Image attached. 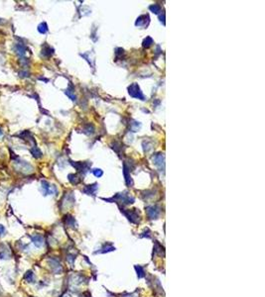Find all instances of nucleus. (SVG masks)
<instances>
[{
  "instance_id": "obj_1",
  "label": "nucleus",
  "mask_w": 265,
  "mask_h": 297,
  "mask_svg": "<svg viewBox=\"0 0 265 297\" xmlns=\"http://www.w3.org/2000/svg\"><path fill=\"white\" fill-rule=\"evenodd\" d=\"M14 168L17 171H20L23 173H30L33 171V166L29 162L24 161H15Z\"/></svg>"
},
{
  "instance_id": "obj_2",
  "label": "nucleus",
  "mask_w": 265,
  "mask_h": 297,
  "mask_svg": "<svg viewBox=\"0 0 265 297\" xmlns=\"http://www.w3.org/2000/svg\"><path fill=\"white\" fill-rule=\"evenodd\" d=\"M128 92L130 94V96L137 98V99H140V100H145L144 94L142 93L140 87L137 83H132V84L128 87Z\"/></svg>"
},
{
  "instance_id": "obj_3",
  "label": "nucleus",
  "mask_w": 265,
  "mask_h": 297,
  "mask_svg": "<svg viewBox=\"0 0 265 297\" xmlns=\"http://www.w3.org/2000/svg\"><path fill=\"white\" fill-rule=\"evenodd\" d=\"M41 184H42V191L44 193V195H55V194H57L58 190L55 185H51L46 180H43L41 182Z\"/></svg>"
},
{
  "instance_id": "obj_4",
  "label": "nucleus",
  "mask_w": 265,
  "mask_h": 297,
  "mask_svg": "<svg viewBox=\"0 0 265 297\" xmlns=\"http://www.w3.org/2000/svg\"><path fill=\"white\" fill-rule=\"evenodd\" d=\"M121 212H123V214L128 218V220L130 222H132V223H138L139 222V214L136 212V209H133V210H128V211H123V210H121Z\"/></svg>"
},
{
  "instance_id": "obj_5",
  "label": "nucleus",
  "mask_w": 265,
  "mask_h": 297,
  "mask_svg": "<svg viewBox=\"0 0 265 297\" xmlns=\"http://www.w3.org/2000/svg\"><path fill=\"white\" fill-rule=\"evenodd\" d=\"M13 50L15 51V53L17 54V55L19 58H24L25 54H26V51H27V47H26L25 44L16 43L13 46Z\"/></svg>"
},
{
  "instance_id": "obj_6",
  "label": "nucleus",
  "mask_w": 265,
  "mask_h": 297,
  "mask_svg": "<svg viewBox=\"0 0 265 297\" xmlns=\"http://www.w3.org/2000/svg\"><path fill=\"white\" fill-rule=\"evenodd\" d=\"M49 263H50V267L51 269L56 273V274H60L63 270V267L61 265V263L57 259H50L49 260Z\"/></svg>"
},
{
  "instance_id": "obj_7",
  "label": "nucleus",
  "mask_w": 265,
  "mask_h": 297,
  "mask_svg": "<svg viewBox=\"0 0 265 297\" xmlns=\"http://www.w3.org/2000/svg\"><path fill=\"white\" fill-rule=\"evenodd\" d=\"M146 212H147V215L151 220L157 219L160 215V208L157 207V206H150V207H147V209H146Z\"/></svg>"
},
{
  "instance_id": "obj_8",
  "label": "nucleus",
  "mask_w": 265,
  "mask_h": 297,
  "mask_svg": "<svg viewBox=\"0 0 265 297\" xmlns=\"http://www.w3.org/2000/svg\"><path fill=\"white\" fill-rule=\"evenodd\" d=\"M11 257L10 249L4 244H0V260H7Z\"/></svg>"
},
{
  "instance_id": "obj_9",
  "label": "nucleus",
  "mask_w": 265,
  "mask_h": 297,
  "mask_svg": "<svg viewBox=\"0 0 265 297\" xmlns=\"http://www.w3.org/2000/svg\"><path fill=\"white\" fill-rule=\"evenodd\" d=\"M115 199L122 201L123 204H130V203H133L134 202V198L129 196L128 194H126V193H118L115 196Z\"/></svg>"
},
{
  "instance_id": "obj_10",
  "label": "nucleus",
  "mask_w": 265,
  "mask_h": 297,
  "mask_svg": "<svg viewBox=\"0 0 265 297\" xmlns=\"http://www.w3.org/2000/svg\"><path fill=\"white\" fill-rule=\"evenodd\" d=\"M153 161H154V164H155L158 168H159L160 169L163 168L164 169V161H165V157H164V154H156L155 157H153Z\"/></svg>"
},
{
  "instance_id": "obj_11",
  "label": "nucleus",
  "mask_w": 265,
  "mask_h": 297,
  "mask_svg": "<svg viewBox=\"0 0 265 297\" xmlns=\"http://www.w3.org/2000/svg\"><path fill=\"white\" fill-rule=\"evenodd\" d=\"M71 164H73L74 168H76L78 170V171L84 172V173L89 168V164H88V162H74V161H71Z\"/></svg>"
},
{
  "instance_id": "obj_12",
  "label": "nucleus",
  "mask_w": 265,
  "mask_h": 297,
  "mask_svg": "<svg viewBox=\"0 0 265 297\" xmlns=\"http://www.w3.org/2000/svg\"><path fill=\"white\" fill-rule=\"evenodd\" d=\"M31 241H32V243L35 245V247L37 248H41L43 247V245H44V239H43V237L40 235H33L31 236Z\"/></svg>"
},
{
  "instance_id": "obj_13",
  "label": "nucleus",
  "mask_w": 265,
  "mask_h": 297,
  "mask_svg": "<svg viewBox=\"0 0 265 297\" xmlns=\"http://www.w3.org/2000/svg\"><path fill=\"white\" fill-rule=\"evenodd\" d=\"M53 54H54V49H53V48H51L48 45H44V46L42 47L41 55L44 58H50L51 55H53Z\"/></svg>"
},
{
  "instance_id": "obj_14",
  "label": "nucleus",
  "mask_w": 265,
  "mask_h": 297,
  "mask_svg": "<svg viewBox=\"0 0 265 297\" xmlns=\"http://www.w3.org/2000/svg\"><path fill=\"white\" fill-rule=\"evenodd\" d=\"M17 136L22 139V140H25V141H30V142H33V144H35V140L32 136V134H31L29 131H23L22 133H20Z\"/></svg>"
},
{
  "instance_id": "obj_15",
  "label": "nucleus",
  "mask_w": 265,
  "mask_h": 297,
  "mask_svg": "<svg viewBox=\"0 0 265 297\" xmlns=\"http://www.w3.org/2000/svg\"><path fill=\"white\" fill-rule=\"evenodd\" d=\"M24 279L28 283H34L35 282V274L32 270H28L24 274Z\"/></svg>"
},
{
  "instance_id": "obj_16",
  "label": "nucleus",
  "mask_w": 265,
  "mask_h": 297,
  "mask_svg": "<svg viewBox=\"0 0 265 297\" xmlns=\"http://www.w3.org/2000/svg\"><path fill=\"white\" fill-rule=\"evenodd\" d=\"M146 19H149L148 15H141L140 17L137 18V21L135 23V25L136 26H139V27L147 25V23H146Z\"/></svg>"
},
{
  "instance_id": "obj_17",
  "label": "nucleus",
  "mask_w": 265,
  "mask_h": 297,
  "mask_svg": "<svg viewBox=\"0 0 265 297\" xmlns=\"http://www.w3.org/2000/svg\"><path fill=\"white\" fill-rule=\"evenodd\" d=\"M30 152L31 154H32V156L35 157V158H40L42 157V152H41V150L38 148V147L36 146H34L32 149L30 150Z\"/></svg>"
},
{
  "instance_id": "obj_18",
  "label": "nucleus",
  "mask_w": 265,
  "mask_h": 297,
  "mask_svg": "<svg viewBox=\"0 0 265 297\" xmlns=\"http://www.w3.org/2000/svg\"><path fill=\"white\" fill-rule=\"evenodd\" d=\"M96 189H97V184H93V185H88L84 189V192L86 193V194H89V195H90V194H93L96 191Z\"/></svg>"
},
{
  "instance_id": "obj_19",
  "label": "nucleus",
  "mask_w": 265,
  "mask_h": 297,
  "mask_svg": "<svg viewBox=\"0 0 265 297\" xmlns=\"http://www.w3.org/2000/svg\"><path fill=\"white\" fill-rule=\"evenodd\" d=\"M48 31H49V28H48V25H47L46 22H43L38 26V32H39V33L46 34Z\"/></svg>"
},
{
  "instance_id": "obj_20",
  "label": "nucleus",
  "mask_w": 265,
  "mask_h": 297,
  "mask_svg": "<svg viewBox=\"0 0 265 297\" xmlns=\"http://www.w3.org/2000/svg\"><path fill=\"white\" fill-rule=\"evenodd\" d=\"M65 93L67 94V96H69L70 99H72L73 101H76V95H74V91L72 87H70V88H67L65 90Z\"/></svg>"
},
{
  "instance_id": "obj_21",
  "label": "nucleus",
  "mask_w": 265,
  "mask_h": 297,
  "mask_svg": "<svg viewBox=\"0 0 265 297\" xmlns=\"http://www.w3.org/2000/svg\"><path fill=\"white\" fill-rule=\"evenodd\" d=\"M123 172H124L126 184L130 186V185L132 184V180H131V177H130V175H128V168H127V166H126V164H124V171Z\"/></svg>"
},
{
  "instance_id": "obj_22",
  "label": "nucleus",
  "mask_w": 265,
  "mask_h": 297,
  "mask_svg": "<svg viewBox=\"0 0 265 297\" xmlns=\"http://www.w3.org/2000/svg\"><path fill=\"white\" fill-rule=\"evenodd\" d=\"M65 222H66V224L70 226V227H74V226H76V220H74V218L72 217V216H67L66 217V219H65Z\"/></svg>"
},
{
  "instance_id": "obj_23",
  "label": "nucleus",
  "mask_w": 265,
  "mask_h": 297,
  "mask_svg": "<svg viewBox=\"0 0 265 297\" xmlns=\"http://www.w3.org/2000/svg\"><path fill=\"white\" fill-rule=\"evenodd\" d=\"M69 180L71 183H73V184H78V182H80V180H78V176L76 175V174H69Z\"/></svg>"
},
{
  "instance_id": "obj_24",
  "label": "nucleus",
  "mask_w": 265,
  "mask_h": 297,
  "mask_svg": "<svg viewBox=\"0 0 265 297\" xmlns=\"http://www.w3.org/2000/svg\"><path fill=\"white\" fill-rule=\"evenodd\" d=\"M149 10H151L153 13L158 14L161 11V7L158 5V4H153V5L149 6Z\"/></svg>"
},
{
  "instance_id": "obj_25",
  "label": "nucleus",
  "mask_w": 265,
  "mask_h": 297,
  "mask_svg": "<svg viewBox=\"0 0 265 297\" xmlns=\"http://www.w3.org/2000/svg\"><path fill=\"white\" fill-rule=\"evenodd\" d=\"M135 269L137 270V274H138V277H139V278H141V277H143L145 275L144 269H143V267H141L140 265H136Z\"/></svg>"
},
{
  "instance_id": "obj_26",
  "label": "nucleus",
  "mask_w": 265,
  "mask_h": 297,
  "mask_svg": "<svg viewBox=\"0 0 265 297\" xmlns=\"http://www.w3.org/2000/svg\"><path fill=\"white\" fill-rule=\"evenodd\" d=\"M153 43H154V42H153L152 38H151V37H147V38H146V39L144 40V41H143V47H145V48H149L150 46L152 45Z\"/></svg>"
},
{
  "instance_id": "obj_27",
  "label": "nucleus",
  "mask_w": 265,
  "mask_h": 297,
  "mask_svg": "<svg viewBox=\"0 0 265 297\" xmlns=\"http://www.w3.org/2000/svg\"><path fill=\"white\" fill-rule=\"evenodd\" d=\"M18 74H19V76L22 77V78L29 77V75H30V73H29L27 70H20V71H19V72H18Z\"/></svg>"
},
{
  "instance_id": "obj_28",
  "label": "nucleus",
  "mask_w": 265,
  "mask_h": 297,
  "mask_svg": "<svg viewBox=\"0 0 265 297\" xmlns=\"http://www.w3.org/2000/svg\"><path fill=\"white\" fill-rule=\"evenodd\" d=\"M93 174H94V175H96V177H100V176L102 175V174H103V172H102V170H101V169H93Z\"/></svg>"
},
{
  "instance_id": "obj_29",
  "label": "nucleus",
  "mask_w": 265,
  "mask_h": 297,
  "mask_svg": "<svg viewBox=\"0 0 265 297\" xmlns=\"http://www.w3.org/2000/svg\"><path fill=\"white\" fill-rule=\"evenodd\" d=\"M5 233H6V229H5V227H4V226H3V225L0 224V238L4 236V235H5Z\"/></svg>"
},
{
  "instance_id": "obj_30",
  "label": "nucleus",
  "mask_w": 265,
  "mask_h": 297,
  "mask_svg": "<svg viewBox=\"0 0 265 297\" xmlns=\"http://www.w3.org/2000/svg\"><path fill=\"white\" fill-rule=\"evenodd\" d=\"M2 137H3V131L1 128H0V138H2Z\"/></svg>"
}]
</instances>
